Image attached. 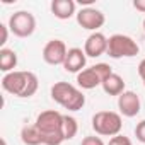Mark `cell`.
<instances>
[{"label":"cell","mask_w":145,"mask_h":145,"mask_svg":"<svg viewBox=\"0 0 145 145\" xmlns=\"http://www.w3.org/2000/svg\"><path fill=\"white\" fill-rule=\"evenodd\" d=\"M38 77L29 70H14L2 77V89L16 97H33L38 91Z\"/></svg>","instance_id":"6da1fadb"},{"label":"cell","mask_w":145,"mask_h":145,"mask_svg":"<svg viewBox=\"0 0 145 145\" xmlns=\"http://www.w3.org/2000/svg\"><path fill=\"white\" fill-rule=\"evenodd\" d=\"M36 128L39 130L43 137V145H61L65 142L63 137V114L48 109L38 114L36 118Z\"/></svg>","instance_id":"7a4b0ae2"},{"label":"cell","mask_w":145,"mask_h":145,"mask_svg":"<svg viewBox=\"0 0 145 145\" xmlns=\"http://www.w3.org/2000/svg\"><path fill=\"white\" fill-rule=\"evenodd\" d=\"M51 99L67 111H80L86 104L84 92L68 82H55L51 86Z\"/></svg>","instance_id":"3957f363"},{"label":"cell","mask_w":145,"mask_h":145,"mask_svg":"<svg viewBox=\"0 0 145 145\" xmlns=\"http://www.w3.org/2000/svg\"><path fill=\"white\" fill-rule=\"evenodd\" d=\"M123 128V120L120 113L114 111H97L92 116V130L101 137H116Z\"/></svg>","instance_id":"277c9868"},{"label":"cell","mask_w":145,"mask_h":145,"mask_svg":"<svg viewBox=\"0 0 145 145\" xmlns=\"http://www.w3.org/2000/svg\"><path fill=\"white\" fill-rule=\"evenodd\" d=\"M113 74V70L108 63H96L86 70H82L80 74H77V84L80 89L91 91L96 89L99 86H103V82Z\"/></svg>","instance_id":"5b68a950"},{"label":"cell","mask_w":145,"mask_h":145,"mask_svg":"<svg viewBox=\"0 0 145 145\" xmlns=\"http://www.w3.org/2000/svg\"><path fill=\"white\" fill-rule=\"evenodd\" d=\"M140 51L138 43L126 34H113L108 38V55L114 60L137 56Z\"/></svg>","instance_id":"8992f818"},{"label":"cell","mask_w":145,"mask_h":145,"mask_svg":"<svg viewBox=\"0 0 145 145\" xmlns=\"http://www.w3.org/2000/svg\"><path fill=\"white\" fill-rule=\"evenodd\" d=\"M9 29L17 38H29L36 29V19L29 10H17L9 19Z\"/></svg>","instance_id":"52a82bcc"},{"label":"cell","mask_w":145,"mask_h":145,"mask_svg":"<svg viewBox=\"0 0 145 145\" xmlns=\"http://www.w3.org/2000/svg\"><path fill=\"white\" fill-rule=\"evenodd\" d=\"M77 22L82 29L97 33V29L103 27L106 22V16L96 7H86L77 12Z\"/></svg>","instance_id":"ba28073f"},{"label":"cell","mask_w":145,"mask_h":145,"mask_svg":"<svg viewBox=\"0 0 145 145\" xmlns=\"http://www.w3.org/2000/svg\"><path fill=\"white\" fill-rule=\"evenodd\" d=\"M67 53V44L61 39H50L43 48V60L48 65H63Z\"/></svg>","instance_id":"9c48e42d"},{"label":"cell","mask_w":145,"mask_h":145,"mask_svg":"<svg viewBox=\"0 0 145 145\" xmlns=\"http://www.w3.org/2000/svg\"><path fill=\"white\" fill-rule=\"evenodd\" d=\"M140 106H142L140 97L133 91H125L121 96H118V109L121 116H126V118L137 116L140 113Z\"/></svg>","instance_id":"30bf717a"},{"label":"cell","mask_w":145,"mask_h":145,"mask_svg":"<svg viewBox=\"0 0 145 145\" xmlns=\"http://www.w3.org/2000/svg\"><path fill=\"white\" fill-rule=\"evenodd\" d=\"M86 63H87V55L82 48H70L63 61V68L70 74H80L82 70H86Z\"/></svg>","instance_id":"8fae6325"},{"label":"cell","mask_w":145,"mask_h":145,"mask_svg":"<svg viewBox=\"0 0 145 145\" xmlns=\"http://www.w3.org/2000/svg\"><path fill=\"white\" fill-rule=\"evenodd\" d=\"M84 51L89 58H97V56L108 53V38L99 31L92 33L84 43Z\"/></svg>","instance_id":"7c38bea8"},{"label":"cell","mask_w":145,"mask_h":145,"mask_svg":"<svg viewBox=\"0 0 145 145\" xmlns=\"http://www.w3.org/2000/svg\"><path fill=\"white\" fill-rule=\"evenodd\" d=\"M51 14L56 19L67 21L75 14V2L74 0H53L51 2Z\"/></svg>","instance_id":"4fadbf2b"},{"label":"cell","mask_w":145,"mask_h":145,"mask_svg":"<svg viewBox=\"0 0 145 145\" xmlns=\"http://www.w3.org/2000/svg\"><path fill=\"white\" fill-rule=\"evenodd\" d=\"M103 91L108 94V96H121L123 92H125V80H123V77L121 75H118V74H113L103 82Z\"/></svg>","instance_id":"5bb4252c"},{"label":"cell","mask_w":145,"mask_h":145,"mask_svg":"<svg viewBox=\"0 0 145 145\" xmlns=\"http://www.w3.org/2000/svg\"><path fill=\"white\" fill-rule=\"evenodd\" d=\"M17 67V53L10 48H0V70L4 74H10Z\"/></svg>","instance_id":"9a60e30c"},{"label":"cell","mask_w":145,"mask_h":145,"mask_svg":"<svg viewBox=\"0 0 145 145\" xmlns=\"http://www.w3.org/2000/svg\"><path fill=\"white\" fill-rule=\"evenodd\" d=\"M21 140H22L24 145H43V137H41L39 130L36 128V125L22 126V130H21Z\"/></svg>","instance_id":"2e32d148"},{"label":"cell","mask_w":145,"mask_h":145,"mask_svg":"<svg viewBox=\"0 0 145 145\" xmlns=\"http://www.w3.org/2000/svg\"><path fill=\"white\" fill-rule=\"evenodd\" d=\"M79 131V123L74 116L70 114H63V137L65 140H72Z\"/></svg>","instance_id":"e0dca14e"},{"label":"cell","mask_w":145,"mask_h":145,"mask_svg":"<svg viewBox=\"0 0 145 145\" xmlns=\"http://www.w3.org/2000/svg\"><path fill=\"white\" fill-rule=\"evenodd\" d=\"M135 137L140 143H145V120H142L140 123H137L135 126Z\"/></svg>","instance_id":"ac0fdd59"},{"label":"cell","mask_w":145,"mask_h":145,"mask_svg":"<svg viewBox=\"0 0 145 145\" xmlns=\"http://www.w3.org/2000/svg\"><path fill=\"white\" fill-rule=\"evenodd\" d=\"M108 145H133L131 143V140L128 138V137H125V135H116V137H113L111 140H109V143Z\"/></svg>","instance_id":"d6986e66"},{"label":"cell","mask_w":145,"mask_h":145,"mask_svg":"<svg viewBox=\"0 0 145 145\" xmlns=\"http://www.w3.org/2000/svg\"><path fill=\"white\" fill-rule=\"evenodd\" d=\"M80 145H104V142H103V138H101V137L89 135V137H86V138L82 140V143H80Z\"/></svg>","instance_id":"ffe728a7"},{"label":"cell","mask_w":145,"mask_h":145,"mask_svg":"<svg viewBox=\"0 0 145 145\" xmlns=\"http://www.w3.org/2000/svg\"><path fill=\"white\" fill-rule=\"evenodd\" d=\"M9 26H5V24H0V33H2V38H0V46L2 48H5L4 44L7 43V38H9V29H7Z\"/></svg>","instance_id":"44dd1931"},{"label":"cell","mask_w":145,"mask_h":145,"mask_svg":"<svg viewBox=\"0 0 145 145\" xmlns=\"http://www.w3.org/2000/svg\"><path fill=\"white\" fill-rule=\"evenodd\" d=\"M138 75H140V79H142V82L145 86V58L138 63Z\"/></svg>","instance_id":"7402d4cb"},{"label":"cell","mask_w":145,"mask_h":145,"mask_svg":"<svg viewBox=\"0 0 145 145\" xmlns=\"http://www.w3.org/2000/svg\"><path fill=\"white\" fill-rule=\"evenodd\" d=\"M133 7H135L138 12H143V14H145V0H135V2H133Z\"/></svg>","instance_id":"603a6c76"},{"label":"cell","mask_w":145,"mask_h":145,"mask_svg":"<svg viewBox=\"0 0 145 145\" xmlns=\"http://www.w3.org/2000/svg\"><path fill=\"white\" fill-rule=\"evenodd\" d=\"M2 145H7V142H5V140H4V138H2Z\"/></svg>","instance_id":"cb8c5ba5"},{"label":"cell","mask_w":145,"mask_h":145,"mask_svg":"<svg viewBox=\"0 0 145 145\" xmlns=\"http://www.w3.org/2000/svg\"><path fill=\"white\" fill-rule=\"evenodd\" d=\"M143 31H145V19H143Z\"/></svg>","instance_id":"d4e9b609"}]
</instances>
